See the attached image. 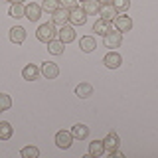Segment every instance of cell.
I'll use <instances>...</instances> for the list:
<instances>
[{
    "label": "cell",
    "mask_w": 158,
    "mask_h": 158,
    "mask_svg": "<svg viewBox=\"0 0 158 158\" xmlns=\"http://www.w3.org/2000/svg\"><path fill=\"white\" fill-rule=\"evenodd\" d=\"M56 36H57V30H56V24L53 22L42 24V26L38 28V32H36V38L40 42H44V44H49L52 40H56Z\"/></svg>",
    "instance_id": "1"
},
{
    "label": "cell",
    "mask_w": 158,
    "mask_h": 158,
    "mask_svg": "<svg viewBox=\"0 0 158 158\" xmlns=\"http://www.w3.org/2000/svg\"><path fill=\"white\" fill-rule=\"evenodd\" d=\"M103 40H105V48L115 49V48L121 46V42H123V34L118 32V30H111L107 36H103Z\"/></svg>",
    "instance_id": "2"
},
{
    "label": "cell",
    "mask_w": 158,
    "mask_h": 158,
    "mask_svg": "<svg viewBox=\"0 0 158 158\" xmlns=\"http://www.w3.org/2000/svg\"><path fill=\"white\" fill-rule=\"evenodd\" d=\"M103 63H105L109 69H117V67H121L123 57H121V53H118V52H115V49H109V53L103 57Z\"/></svg>",
    "instance_id": "3"
},
{
    "label": "cell",
    "mask_w": 158,
    "mask_h": 158,
    "mask_svg": "<svg viewBox=\"0 0 158 158\" xmlns=\"http://www.w3.org/2000/svg\"><path fill=\"white\" fill-rule=\"evenodd\" d=\"M69 22H71L73 26H83V24L87 22V14L83 12V8L75 6V8L69 10Z\"/></svg>",
    "instance_id": "4"
},
{
    "label": "cell",
    "mask_w": 158,
    "mask_h": 158,
    "mask_svg": "<svg viewBox=\"0 0 158 158\" xmlns=\"http://www.w3.org/2000/svg\"><path fill=\"white\" fill-rule=\"evenodd\" d=\"M52 22L56 24V26H59V28H61V26H65V24L69 22V10L59 6V8L56 10V12H52Z\"/></svg>",
    "instance_id": "5"
},
{
    "label": "cell",
    "mask_w": 158,
    "mask_h": 158,
    "mask_svg": "<svg viewBox=\"0 0 158 158\" xmlns=\"http://www.w3.org/2000/svg\"><path fill=\"white\" fill-rule=\"evenodd\" d=\"M56 144L59 148H69L73 144V135H71V131H59L57 135H56Z\"/></svg>",
    "instance_id": "6"
},
{
    "label": "cell",
    "mask_w": 158,
    "mask_h": 158,
    "mask_svg": "<svg viewBox=\"0 0 158 158\" xmlns=\"http://www.w3.org/2000/svg\"><path fill=\"white\" fill-rule=\"evenodd\" d=\"M103 144H105V150L109 152V154H111L113 150H117V148L121 146V138H118V135H117L115 131H111V132H109V135L105 136Z\"/></svg>",
    "instance_id": "7"
},
{
    "label": "cell",
    "mask_w": 158,
    "mask_h": 158,
    "mask_svg": "<svg viewBox=\"0 0 158 158\" xmlns=\"http://www.w3.org/2000/svg\"><path fill=\"white\" fill-rule=\"evenodd\" d=\"M113 24H115V30H118V32H131L132 30V18L131 16H117L115 20H113Z\"/></svg>",
    "instance_id": "8"
},
{
    "label": "cell",
    "mask_w": 158,
    "mask_h": 158,
    "mask_svg": "<svg viewBox=\"0 0 158 158\" xmlns=\"http://www.w3.org/2000/svg\"><path fill=\"white\" fill-rule=\"evenodd\" d=\"M42 6H40V4H36V2H30V4H26V14H24V16H26L30 22H38L40 20V16H42Z\"/></svg>",
    "instance_id": "9"
},
{
    "label": "cell",
    "mask_w": 158,
    "mask_h": 158,
    "mask_svg": "<svg viewBox=\"0 0 158 158\" xmlns=\"http://www.w3.org/2000/svg\"><path fill=\"white\" fill-rule=\"evenodd\" d=\"M57 40H61L63 44H71L73 40H75V30H73V26H61L57 30Z\"/></svg>",
    "instance_id": "10"
},
{
    "label": "cell",
    "mask_w": 158,
    "mask_h": 158,
    "mask_svg": "<svg viewBox=\"0 0 158 158\" xmlns=\"http://www.w3.org/2000/svg\"><path fill=\"white\" fill-rule=\"evenodd\" d=\"M40 71H42V75L46 77V79H56V77L59 75V67L56 65V63H52V61H46V63H42Z\"/></svg>",
    "instance_id": "11"
},
{
    "label": "cell",
    "mask_w": 158,
    "mask_h": 158,
    "mask_svg": "<svg viewBox=\"0 0 158 158\" xmlns=\"http://www.w3.org/2000/svg\"><path fill=\"white\" fill-rule=\"evenodd\" d=\"M99 16H101L103 20L113 22V20L118 16V12H117V8L113 6V4H101V8H99Z\"/></svg>",
    "instance_id": "12"
},
{
    "label": "cell",
    "mask_w": 158,
    "mask_h": 158,
    "mask_svg": "<svg viewBox=\"0 0 158 158\" xmlns=\"http://www.w3.org/2000/svg\"><path fill=\"white\" fill-rule=\"evenodd\" d=\"M113 26V22H109V20H97V22H95V26H93V32H95L97 34V36H107V34L109 32H111V28Z\"/></svg>",
    "instance_id": "13"
},
{
    "label": "cell",
    "mask_w": 158,
    "mask_h": 158,
    "mask_svg": "<svg viewBox=\"0 0 158 158\" xmlns=\"http://www.w3.org/2000/svg\"><path fill=\"white\" fill-rule=\"evenodd\" d=\"M79 48H81V52H85V53L95 52V49H97L95 38H93V36H83L81 40H79Z\"/></svg>",
    "instance_id": "14"
},
{
    "label": "cell",
    "mask_w": 158,
    "mask_h": 158,
    "mask_svg": "<svg viewBox=\"0 0 158 158\" xmlns=\"http://www.w3.org/2000/svg\"><path fill=\"white\" fill-rule=\"evenodd\" d=\"M40 73H42V71H40V67L34 65V63H28V65L22 69V77L26 79V81H36Z\"/></svg>",
    "instance_id": "15"
},
{
    "label": "cell",
    "mask_w": 158,
    "mask_h": 158,
    "mask_svg": "<svg viewBox=\"0 0 158 158\" xmlns=\"http://www.w3.org/2000/svg\"><path fill=\"white\" fill-rule=\"evenodd\" d=\"M105 144H103V140H93V142H89V156L91 158H99V156H103L105 154Z\"/></svg>",
    "instance_id": "16"
},
{
    "label": "cell",
    "mask_w": 158,
    "mask_h": 158,
    "mask_svg": "<svg viewBox=\"0 0 158 158\" xmlns=\"http://www.w3.org/2000/svg\"><path fill=\"white\" fill-rule=\"evenodd\" d=\"M24 40H26V30L22 26H14L10 30V42L12 44H24Z\"/></svg>",
    "instance_id": "17"
},
{
    "label": "cell",
    "mask_w": 158,
    "mask_h": 158,
    "mask_svg": "<svg viewBox=\"0 0 158 158\" xmlns=\"http://www.w3.org/2000/svg\"><path fill=\"white\" fill-rule=\"evenodd\" d=\"M75 95L79 99H87L93 95V85L91 83H79V85L75 87Z\"/></svg>",
    "instance_id": "18"
},
{
    "label": "cell",
    "mask_w": 158,
    "mask_h": 158,
    "mask_svg": "<svg viewBox=\"0 0 158 158\" xmlns=\"http://www.w3.org/2000/svg\"><path fill=\"white\" fill-rule=\"evenodd\" d=\"M99 8H101V4H99L97 0H83V12H85L87 16L99 14Z\"/></svg>",
    "instance_id": "19"
},
{
    "label": "cell",
    "mask_w": 158,
    "mask_h": 158,
    "mask_svg": "<svg viewBox=\"0 0 158 158\" xmlns=\"http://www.w3.org/2000/svg\"><path fill=\"white\" fill-rule=\"evenodd\" d=\"M63 46H65V44H63L61 40H52V42L48 44V52L52 53V56H63V49H65Z\"/></svg>",
    "instance_id": "20"
},
{
    "label": "cell",
    "mask_w": 158,
    "mask_h": 158,
    "mask_svg": "<svg viewBox=\"0 0 158 158\" xmlns=\"http://www.w3.org/2000/svg\"><path fill=\"white\" fill-rule=\"evenodd\" d=\"M8 14H10V18H24V14H26V6L24 4H20V2H14V4H10V10H8Z\"/></svg>",
    "instance_id": "21"
},
{
    "label": "cell",
    "mask_w": 158,
    "mask_h": 158,
    "mask_svg": "<svg viewBox=\"0 0 158 158\" xmlns=\"http://www.w3.org/2000/svg\"><path fill=\"white\" fill-rule=\"evenodd\" d=\"M71 135H73V138H77V140H83V138L89 136V128L85 125H81V123H77V125L71 128Z\"/></svg>",
    "instance_id": "22"
},
{
    "label": "cell",
    "mask_w": 158,
    "mask_h": 158,
    "mask_svg": "<svg viewBox=\"0 0 158 158\" xmlns=\"http://www.w3.org/2000/svg\"><path fill=\"white\" fill-rule=\"evenodd\" d=\"M12 135H14L12 125H10V123H6V121H2V123H0V140H10V138H12Z\"/></svg>",
    "instance_id": "23"
},
{
    "label": "cell",
    "mask_w": 158,
    "mask_h": 158,
    "mask_svg": "<svg viewBox=\"0 0 158 158\" xmlns=\"http://www.w3.org/2000/svg\"><path fill=\"white\" fill-rule=\"evenodd\" d=\"M40 6H42L44 12H49V14H52V12H56V10L59 8V0H44Z\"/></svg>",
    "instance_id": "24"
},
{
    "label": "cell",
    "mask_w": 158,
    "mask_h": 158,
    "mask_svg": "<svg viewBox=\"0 0 158 158\" xmlns=\"http://www.w3.org/2000/svg\"><path fill=\"white\" fill-rule=\"evenodd\" d=\"M20 154H22V158H38L40 156V150H38L36 146H24Z\"/></svg>",
    "instance_id": "25"
},
{
    "label": "cell",
    "mask_w": 158,
    "mask_h": 158,
    "mask_svg": "<svg viewBox=\"0 0 158 158\" xmlns=\"http://www.w3.org/2000/svg\"><path fill=\"white\" fill-rule=\"evenodd\" d=\"M111 4L117 8V12H127L131 8V0H113Z\"/></svg>",
    "instance_id": "26"
},
{
    "label": "cell",
    "mask_w": 158,
    "mask_h": 158,
    "mask_svg": "<svg viewBox=\"0 0 158 158\" xmlns=\"http://www.w3.org/2000/svg\"><path fill=\"white\" fill-rule=\"evenodd\" d=\"M12 107V99L6 93H0V111H8Z\"/></svg>",
    "instance_id": "27"
},
{
    "label": "cell",
    "mask_w": 158,
    "mask_h": 158,
    "mask_svg": "<svg viewBox=\"0 0 158 158\" xmlns=\"http://www.w3.org/2000/svg\"><path fill=\"white\" fill-rule=\"evenodd\" d=\"M59 6L71 10V8H75V6H77V0H59Z\"/></svg>",
    "instance_id": "28"
},
{
    "label": "cell",
    "mask_w": 158,
    "mask_h": 158,
    "mask_svg": "<svg viewBox=\"0 0 158 158\" xmlns=\"http://www.w3.org/2000/svg\"><path fill=\"white\" fill-rule=\"evenodd\" d=\"M111 156H115V158H123V152L117 148V150H113V152H111Z\"/></svg>",
    "instance_id": "29"
},
{
    "label": "cell",
    "mask_w": 158,
    "mask_h": 158,
    "mask_svg": "<svg viewBox=\"0 0 158 158\" xmlns=\"http://www.w3.org/2000/svg\"><path fill=\"white\" fill-rule=\"evenodd\" d=\"M97 2H99V4H111L113 0H97Z\"/></svg>",
    "instance_id": "30"
},
{
    "label": "cell",
    "mask_w": 158,
    "mask_h": 158,
    "mask_svg": "<svg viewBox=\"0 0 158 158\" xmlns=\"http://www.w3.org/2000/svg\"><path fill=\"white\" fill-rule=\"evenodd\" d=\"M10 4H14V2H20V4H24V0H8Z\"/></svg>",
    "instance_id": "31"
}]
</instances>
